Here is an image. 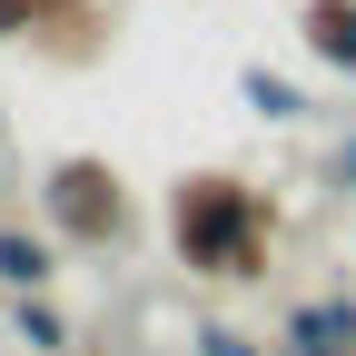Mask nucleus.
Returning a JSON list of instances; mask_svg holds the SVG:
<instances>
[{
	"label": "nucleus",
	"mask_w": 356,
	"mask_h": 356,
	"mask_svg": "<svg viewBox=\"0 0 356 356\" xmlns=\"http://www.w3.org/2000/svg\"><path fill=\"white\" fill-rule=\"evenodd\" d=\"M40 218L60 228V248H119L129 228H139V198H129V178L109 159H50V178H40Z\"/></svg>",
	"instance_id": "nucleus-2"
},
{
	"label": "nucleus",
	"mask_w": 356,
	"mask_h": 356,
	"mask_svg": "<svg viewBox=\"0 0 356 356\" xmlns=\"http://www.w3.org/2000/svg\"><path fill=\"white\" fill-rule=\"evenodd\" d=\"M0 188H10V168H0Z\"/></svg>",
	"instance_id": "nucleus-10"
},
{
	"label": "nucleus",
	"mask_w": 356,
	"mask_h": 356,
	"mask_svg": "<svg viewBox=\"0 0 356 356\" xmlns=\"http://www.w3.org/2000/svg\"><path fill=\"white\" fill-rule=\"evenodd\" d=\"M188 346H198V356H277L267 337H248V327H218V317H208V327H198Z\"/></svg>",
	"instance_id": "nucleus-8"
},
{
	"label": "nucleus",
	"mask_w": 356,
	"mask_h": 356,
	"mask_svg": "<svg viewBox=\"0 0 356 356\" xmlns=\"http://www.w3.org/2000/svg\"><path fill=\"white\" fill-rule=\"evenodd\" d=\"M238 99H248L257 119H277V129H297V119H307V89H297V79H277V70H238Z\"/></svg>",
	"instance_id": "nucleus-6"
},
{
	"label": "nucleus",
	"mask_w": 356,
	"mask_h": 356,
	"mask_svg": "<svg viewBox=\"0 0 356 356\" xmlns=\"http://www.w3.org/2000/svg\"><path fill=\"white\" fill-rule=\"evenodd\" d=\"M50 277H60V228H20V218H10V228H0V287L30 297Z\"/></svg>",
	"instance_id": "nucleus-4"
},
{
	"label": "nucleus",
	"mask_w": 356,
	"mask_h": 356,
	"mask_svg": "<svg viewBox=\"0 0 356 356\" xmlns=\"http://www.w3.org/2000/svg\"><path fill=\"white\" fill-rule=\"evenodd\" d=\"M337 178H356V139H346V149H337Z\"/></svg>",
	"instance_id": "nucleus-9"
},
{
	"label": "nucleus",
	"mask_w": 356,
	"mask_h": 356,
	"mask_svg": "<svg viewBox=\"0 0 356 356\" xmlns=\"http://www.w3.org/2000/svg\"><path fill=\"white\" fill-rule=\"evenodd\" d=\"M10 337H20L30 356H70V317H60V307L40 297V287H30V297L10 307Z\"/></svg>",
	"instance_id": "nucleus-7"
},
{
	"label": "nucleus",
	"mask_w": 356,
	"mask_h": 356,
	"mask_svg": "<svg viewBox=\"0 0 356 356\" xmlns=\"http://www.w3.org/2000/svg\"><path fill=\"white\" fill-rule=\"evenodd\" d=\"M277 356H356V297H297L277 327Z\"/></svg>",
	"instance_id": "nucleus-3"
},
{
	"label": "nucleus",
	"mask_w": 356,
	"mask_h": 356,
	"mask_svg": "<svg viewBox=\"0 0 356 356\" xmlns=\"http://www.w3.org/2000/svg\"><path fill=\"white\" fill-rule=\"evenodd\" d=\"M297 40H307V60H327L356 79V0H307L297 10Z\"/></svg>",
	"instance_id": "nucleus-5"
},
{
	"label": "nucleus",
	"mask_w": 356,
	"mask_h": 356,
	"mask_svg": "<svg viewBox=\"0 0 356 356\" xmlns=\"http://www.w3.org/2000/svg\"><path fill=\"white\" fill-rule=\"evenodd\" d=\"M168 248L208 287H257L267 248H277V198L248 188L238 168H188L168 188Z\"/></svg>",
	"instance_id": "nucleus-1"
}]
</instances>
